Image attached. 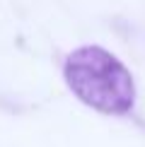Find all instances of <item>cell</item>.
I'll use <instances>...</instances> for the list:
<instances>
[{"instance_id": "obj_1", "label": "cell", "mask_w": 145, "mask_h": 147, "mask_svg": "<svg viewBox=\"0 0 145 147\" xmlns=\"http://www.w3.org/2000/svg\"><path fill=\"white\" fill-rule=\"evenodd\" d=\"M70 92L94 111L121 116L136 101V84L126 65L102 46L75 48L63 65Z\"/></svg>"}]
</instances>
